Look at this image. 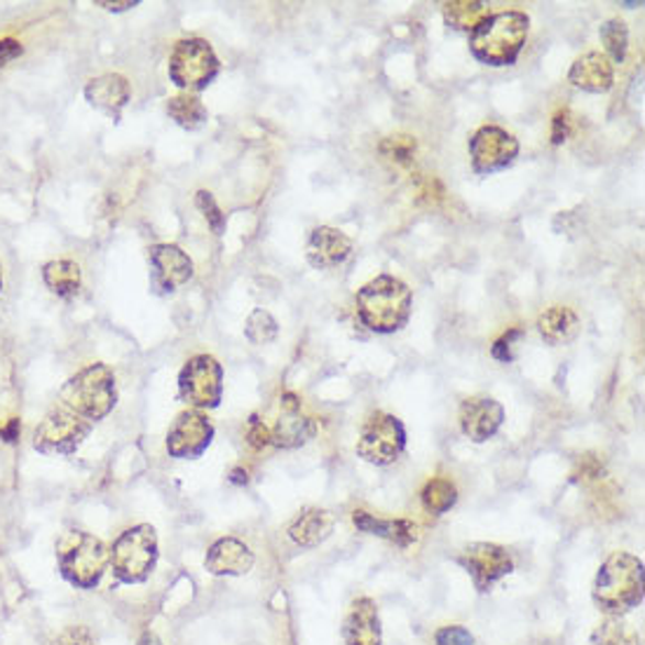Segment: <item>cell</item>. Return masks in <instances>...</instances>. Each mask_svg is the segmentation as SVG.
Segmentation results:
<instances>
[{
    "mask_svg": "<svg viewBox=\"0 0 645 645\" xmlns=\"http://www.w3.org/2000/svg\"><path fill=\"white\" fill-rule=\"evenodd\" d=\"M351 254H353V240L343 231L331 229V225H320V229L310 233L305 256L312 268L318 270L336 268L345 264Z\"/></svg>",
    "mask_w": 645,
    "mask_h": 645,
    "instance_id": "obj_17",
    "label": "cell"
},
{
    "mask_svg": "<svg viewBox=\"0 0 645 645\" xmlns=\"http://www.w3.org/2000/svg\"><path fill=\"white\" fill-rule=\"evenodd\" d=\"M594 603L608 618H620L643 603V561L634 554L608 556L594 582Z\"/></svg>",
    "mask_w": 645,
    "mask_h": 645,
    "instance_id": "obj_3",
    "label": "cell"
},
{
    "mask_svg": "<svg viewBox=\"0 0 645 645\" xmlns=\"http://www.w3.org/2000/svg\"><path fill=\"white\" fill-rule=\"evenodd\" d=\"M380 155L386 160L394 163V165L409 167L413 163V155H415V138L407 136V134H397V136L382 138V142H380Z\"/></svg>",
    "mask_w": 645,
    "mask_h": 645,
    "instance_id": "obj_32",
    "label": "cell"
},
{
    "mask_svg": "<svg viewBox=\"0 0 645 645\" xmlns=\"http://www.w3.org/2000/svg\"><path fill=\"white\" fill-rule=\"evenodd\" d=\"M219 71L221 62L207 41L186 38L174 45L169 57V80L186 94L207 90L216 80Z\"/></svg>",
    "mask_w": 645,
    "mask_h": 645,
    "instance_id": "obj_6",
    "label": "cell"
},
{
    "mask_svg": "<svg viewBox=\"0 0 645 645\" xmlns=\"http://www.w3.org/2000/svg\"><path fill=\"white\" fill-rule=\"evenodd\" d=\"M43 280L57 296H74L80 287V268L74 260H49L43 268Z\"/></svg>",
    "mask_w": 645,
    "mask_h": 645,
    "instance_id": "obj_27",
    "label": "cell"
},
{
    "mask_svg": "<svg viewBox=\"0 0 645 645\" xmlns=\"http://www.w3.org/2000/svg\"><path fill=\"white\" fill-rule=\"evenodd\" d=\"M247 442L256 451L270 446V427L264 421H260L258 415H252L249 418V423H247Z\"/></svg>",
    "mask_w": 645,
    "mask_h": 645,
    "instance_id": "obj_36",
    "label": "cell"
},
{
    "mask_svg": "<svg viewBox=\"0 0 645 645\" xmlns=\"http://www.w3.org/2000/svg\"><path fill=\"white\" fill-rule=\"evenodd\" d=\"M0 289H3V266H0Z\"/></svg>",
    "mask_w": 645,
    "mask_h": 645,
    "instance_id": "obj_43",
    "label": "cell"
},
{
    "mask_svg": "<svg viewBox=\"0 0 645 645\" xmlns=\"http://www.w3.org/2000/svg\"><path fill=\"white\" fill-rule=\"evenodd\" d=\"M92 423L76 415L68 409L52 411L45 421L38 425L33 446L41 453H59V456H71L78 451L82 440L90 434Z\"/></svg>",
    "mask_w": 645,
    "mask_h": 645,
    "instance_id": "obj_10",
    "label": "cell"
},
{
    "mask_svg": "<svg viewBox=\"0 0 645 645\" xmlns=\"http://www.w3.org/2000/svg\"><path fill=\"white\" fill-rule=\"evenodd\" d=\"M148 260L155 293H174L193 280V260L177 244H155L148 249Z\"/></svg>",
    "mask_w": 645,
    "mask_h": 645,
    "instance_id": "obj_13",
    "label": "cell"
},
{
    "mask_svg": "<svg viewBox=\"0 0 645 645\" xmlns=\"http://www.w3.org/2000/svg\"><path fill=\"white\" fill-rule=\"evenodd\" d=\"M204 566L212 575H244L254 566V554L240 540L223 537L207 552Z\"/></svg>",
    "mask_w": 645,
    "mask_h": 645,
    "instance_id": "obj_20",
    "label": "cell"
},
{
    "mask_svg": "<svg viewBox=\"0 0 645 645\" xmlns=\"http://www.w3.org/2000/svg\"><path fill=\"white\" fill-rule=\"evenodd\" d=\"M247 472H244V469H233V475H231V481H235V483H247Z\"/></svg>",
    "mask_w": 645,
    "mask_h": 645,
    "instance_id": "obj_41",
    "label": "cell"
},
{
    "mask_svg": "<svg viewBox=\"0 0 645 645\" xmlns=\"http://www.w3.org/2000/svg\"><path fill=\"white\" fill-rule=\"evenodd\" d=\"M130 82L120 74H103L99 78H92L85 87V99L90 101V107L107 113L109 118H120L122 109L130 103Z\"/></svg>",
    "mask_w": 645,
    "mask_h": 645,
    "instance_id": "obj_19",
    "label": "cell"
},
{
    "mask_svg": "<svg viewBox=\"0 0 645 645\" xmlns=\"http://www.w3.org/2000/svg\"><path fill=\"white\" fill-rule=\"evenodd\" d=\"M214 440V425L200 411H184L167 434V453L171 458H200Z\"/></svg>",
    "mask_w": 645,
    "mask_h": 645,
    "instance_id": "obj_14",
    "label": "cell"
},
{
    "mask_svg": "<svg viewBox=\"0 0 645 645\" xmlns=\"http://www.w3.org/2000/svg\"><path fill=\"white\" fill-rule=\"evenodd\" d=\"M521 338H524V331H521V329H510L508 334H502V336L493 343L491 355H493L498 362L510 364V362L514 359V345H516Z\"/></svg>",
    "mask_w": 645,
    "mask_h": 645,
    "instance_id": "obj_34",
    "label": "cell"
},
{
    "mask_svg": "<svg viewBox=\"0 0 645 645\" xmlns=\"http://www.w3.org/2000/svg\"><path fill=\"white\" fill-rule=\"evenodd\" d=\"M158 564V535L148 524L122 533L111 549L113 575L120 582H144Z\"/></svg>",
    "mask_w": 645,
    "mask_h": 645,
    "instance_id": "obj_7",
    "label": "cell"
},
{
    "mask_svg": "<svg viewBox=\"0 0 645 645\" xmlns=\"http://www.w3.org/2000/svg\"><path fill=\"white\" fill-rule=\"evenodd\" d=\"M568 130H570V120H568V111H561L559 115L554 118V130H552V142L559 146L566 142L568 136Z\"/></svg>",
    "mask_w": 645,
    "mask_h": 645,
    "instance_id": "obj_37",
    "label": "cell"
},
{
    "mask_svg": "<svg viewBox=\"0 0 645 645\" xmlns=\"http://www.w3.org/2000/svg\"><path fill=\"white\" fill-rule=\"evenodd\" d=\"M179 394L196 409H216L223 397V369L212 355H196L179 374Z\"/></svg>",
    "mask_w": 645,
    "mask_h": 645,
    "instance_id": "obj_9",
    "label": "cell"
},
{
    "mask_svg": "<svg viewBox=\"0 0 645 645\" xmlns=\"http://www.w3.org/2000/svg\"><path fill=\"white\" fill-rule=\"evenodd\" d=\"M423 508L432 514H446L458 500V491L448 479H432L423 488Z\"/></svg>",
    "mask_w": 645,
    "mask_h": 645,
    "instance_id": "obj_29",
    "label": "cell"
},
{
    "mask_svg": "<svg viewBox=\"0 0 645 645\" xmlns=\"http://www.w3.org/2000/svg\"><path fill=\"white\" fill-rule=\"evenodd\" d=\"M196 204H198V209L202 212V216L207 219L209 229L214 231V235H223V231H225V214L221 212V207L216 204L214 196L207 193V190H198Z\"/></svg>",
    "mask_w": 645,
    "mask_h": 645,
    "instance_id": "obj_33",
    "label": "cell"
},
{
    "mask_svg": "<svg viewBox=\"0 0 645 645\" xmlns=\"http://www.w3.org/2000/svg\"><path fill=\"white\" fill-rule=\"evenodd\" d=\"M444 22L456 29V31H465V33H472L491 10H488L486 3H479V0H453V3H444Z\"/></svg>",
    "mask_w": 645,
    "mask_h": 645,
    "instance_id": "obj_25",
    "label": "cell"
},
{
    "mask_svg": "<svg viewBox=\"0 0 645 645\" xmlns=\"http://www.w3.org/2000/svg\"><path fill=\"white\" fill-rule=\"evenodd\" d=\"M138 645H163V643H160V638L155 636V634H144V638H142V643H138Z\"/></svg>",
    "mask_w": 645,
    "mask_h": 645,
    "instance_id": "obj_42",
    "label": "cell"
},
{
    "mask_svg": "<svg viewBox=\"0 0 645 645\" xmlns=\"http://www.w3.org/2000/svg\"><path fill=\"white\" fill-rule=\"evenodd\" d=\"M407 448V430L399 418L390 413H374L364 423L357 456L371 465H392Z\"/></svg>",
    "mask_w": 645,
    "mask_h": 645,
    "instance_id": "obj_8",
    "label": "cell"
},
{
    "mask_svg": "<svg viewBox=\"0 0 645 645\" xmlns=\"http://www.w3.org/2000/svg\"><path fill=\"white\" fill-rule=\"evenodd\" d=\"M277 331H280V324H277V320L264 308H256L247 318V324H244V336L254 345L273 343L277 338Z\"/></svg>",
    "mask_w": 645,
    "mask_h": 645,
    "instance_id": "obj_31",
    "label": "cell"
},
{
    "mask_svg": "<svg viewBox=\"0 0 645 645\" xmlns=\"http://www.w3.org/2000/svg\"><path fill=\"white\" fill-rule=\"evenodd\" d=\"M334 524H336L334 516H331L326 510L310 508L296 516V521L289 529V537L301 547H318L331 533H334Z\"/></svg>",
    "mask_w": 645,
    "mask_h": 645,
    "instance_id": "obj_24",
    "label": "cell"
},
{
    "mask_svg": "<svg viewBox=\"0 0 645 645\" xmlns=\"http://www.w3.org/2000/svg\"><path fill=\"white\" fill-rule=\"evenodd\" d=\"M591 645H641V636L620 618H608L591 634Z\"/></svg>",
    "mask_w": 645,
    "mask_h": 645,
    "instance_id": "obj_28",
    "label": "cell"
},
{
    "mask_svg": "<svg viewBox=\"0 0 645 645\" xmlns=\"http://www.w3.org/2000/svg\"><path fill=\"white\" fill-rule=\"evenodd\" d=\"M531 20L526 12L510 10L488 14L486 20L469 33V49L477 62L486 66H512L529 38Z\"/></svg>",
    "mask_w": 645,
    "mask_h": 645,
    "instance_id": "obj_1",
    "label": "cell"
},
{
    "mask_svg": "<svg viewBox=\"0 0 645 645\" xmlns=\"http://www.w3.org/2000/svg\"><path fill=\"white\" fill-rule=\"evenodd\" d=\"M97 5L103 8V10H109V12H125L130 8H136L138 0H127V3H103V0H99Z\"/></svg>",
    "mask_w": 645,
    "mask_h": 645,
    "instance_id": "obj_40",
    "label": "cell"
},
{
    "mask_svg": "<svg viewBox=\"0 0 645 645\" xmlns=\"http://www.w3.org/2000/svg\"><path fill=\"white\" fill-rule=\"evenodd\" d=\"M282 415L277 418L275 427L270 430V444L280 448H299L315 437L318 425L312 418L301 413V399L293 392L282 394L280 399Z\"/></svg>",
    "mask_w": 645,
    "mask_h": 645,
    "instance_id": "obj_15",
    "label": "cell"
},
{
    "mask_svg": "<svg viewBox=\"0 0 645 645\" xmlns=\"http://www.w3.org/2000/svg\"><path fill=\"white\" fill-rule=\"evenodd\" d=\"M345 643L347 645H380V618L371 599H357L345 618Z\"/></svg>",
    "mask_w": 645,
    "mask_h": 645,
    "instance_id": "obj_21",
    "label": "cell"
},
{
    "mask_svg": "<svg viewBox=\"0 0 645 645\" xmlns=\"http://www.w3.org/2000/svg\"><path fill=\"white\" fill-rule=\"evenodd\" d=\"M64 409L74 411L85 421L97 423L107 418L118 404L115 376L107 364H92L76 374L62 390Z\"/></svg>",
    "mask_w": 645,
    "mask_h": 645,
    "instance_id": "obj_4",
    "label": "cell"
},
{
    "mask_svg": "<svg viewBox=\"0 0 645 645\" xmlns=\"http://www.w3.org/2000/svg\"><path fill=\"white\" fill-rule=\"evenodd\" d=\"M568 80L578 87V90L591 94H605L615 82L613 62H610L601 52H587L580 59H575L568 71Z\"/></svg>",
    "mask_w": 645,
    "mask_h": 645,
    "instance_id": "obj_18",
    "label": "cell"
},
{
    "mask_svg": "<svg viewBox=\"0 0 645 645\" xmlns=\"http://www.w3.org/2000/svg\"><path fill=\"white\" fill-rule=\"evenodd\" d=\"M57 556L64 578L80 589L97 587L111 564L107 545L99 537L82 531L64 533L57 540Z\"/></svg>",
    "mask_w": 645,
    "mask_h": 645,
    "instance_id": "obj_5",
    "label": "cell"
},
{
    "mask_svg": "<svg viewBox=\"0 0 645 645\" xmlns=\"http://www.w3.org/2000/svg\"><path fill=\"white\" fill-rule=\"evenodd\" d=\"M20 432H22V425H20V421H16V418H10V421L0 427V434H3V440L8 444H14L16 440H20Z\"/></svg>",
    "mask_w": 645,
    "mask_h": 645,
    "instance_id": "obj_39",
    "label": "cell"
},
{
    "mask_svg": "<svg viewBox=\"0 0 645 645\" xmlns=\"http://www.w3.org/2000/svg\"><path fill=\"white\" fill-rule=\"evenodd\" d=\"M22 45L12 41V38H3L0 41V66H5L10 62H14L16 57H22Z\"/></svg>",
    "mask_w": 645,
    "mask_h": 645,
    "instance_id": "obj_38",
    "label": "cell"
},
{
    "mask_svg": "<svg viewBox=\"0 0 645 645\" xmlns=\"http://www.w3.org/2000/svg\"><path fill=\"white\" fill-rule=\"evenodd\" d=\"M599 36H601V43L605 45V52H608V59L615 62V64H622L626 59V47H630V29H626V24L622 20H608L601 24L599 29Z\"/></svg>",
    "mask_w": 645,
    "mask_h": 645,
    "instance_id": "obj_30",
    "label": "cell"
},
{
    "mask_svg": "<svg viewBox=\"0 0 645 645\" xmlns=\"http://www.w3.org/2000/svg\"><path fill=\"white\" fill-rule=\"evenodd\" d=\"M458 564L469 572L479 591H488L514 570L512 554L493 543H472L463 549Z\"/></svg>",
    "mask_w": 645,
    "mask_h": 645,
    "instance_id": "obj_12",
    "label": "cell"
},
{
    "mask_svg": "<svg viewBox=\"0 0 645 645\" xmlns=\"http://www.w3.org/2000/svg\"><path fill=\"white\" fill-rule=\"evenodd\" d=\"M519 155V142L502 127L483 125L469 138V158L477 174H493L508 169Z\"/></svg>",
    "mask_w": 645,
    "mask_h": 645,
    "instance_id": "obj_11",
    "label": "cell"
},
{
    "mask_svg": "<svg viewBox=\"0 0 645 645\" xmlns=\"http://www.w3.org/2000/svg\"><path fill=\"white\" fill-rule=\"evenodd\" d=\"M434 643L437 645H472L475 638L465 630V626L453 624V626H444V630L434 634Z\"/></svg>",
    "mask_w": 645,
    "mask_h": 645,
    "instance_id": "obj_35",
    "label": "cell"
},
{
    "mask_svg": "<svg viewBox=\"0 0 645 645\" xmlns=\"http://www.w3.org/2000/svg\"><path fill=\"white\" fill-rule=\"evenodd\" d=\"M504 409L491 397H472L460 407V430L465 437L481 444L502 427Z\"/></svg>",
    "mask_w": 645,
    "mask_h": 645,
    "instance_id": "obj_16",
    "label": "cell"
},
{
    "mask_svg": "<svg viewBox=\"0 0 645 645\" xmlns=\"http://www.w3.org/2000/svg\"><path fill=\"white\" fill-rule=\"evenodd\" d=\"M411 308V289L392 275H380L357 291V315L374 334H394L409 322Z\"/></svg>",
    "mask_w": 645,
    "mask_h": 645,
    "instance_id": "obj_2",
    "label": "cell"
},
{
    "mask_svg": "<svg viewBox=\"0 0 645 645\" xmlns=\"http://www.w3.org/2000/svg\"><path fill=\"white\" fill-rule=\"evenodd\" d=\"M537 331L549 345H566L580 334V318L568 305H549L537 318Z\"/></svg>",
    "mask_w": 645,
    "mask_h": 645,
    "instance_id": "obj_23",
    "label": "cell"
},
{
    "mask_svg": "<svg viewBox=\"0 0 645 645\" xmlns=\"http://www.w3.org/2000/svg\"><path fill=\"white\" fill-rule=\"evenodd\" d=\"M353 524L362 533L378 535L382 540H388V543H394L397 547H409L421 537L418 535V526L409 519H376L374 514L359 510L353 514Z\"/></svg>",
    "mask_w": 645,
    "mask_h": 645,
    "instance_id": "obj_22",
    "label": "cell"
},
{
    "mask_svg": "<svg viewBox=\"0 0 645 645\" xmlns=\"http://www.w3.org/2000/svg\"><path fill=\"white\" fill-rule=\"evenodd\" d=\"M167 113H169V118L174 122H177L179 127L190 130V132L200 130L204 125V122H207V118H209V113L204 109V103L198 97H193V94L171 97L167 101Z\"/></svg>",
    "mask_w": 645,
    "mask_h": 645,
    "instance_id": "obj_26",
    "label": "cell"
}]
</instances>
